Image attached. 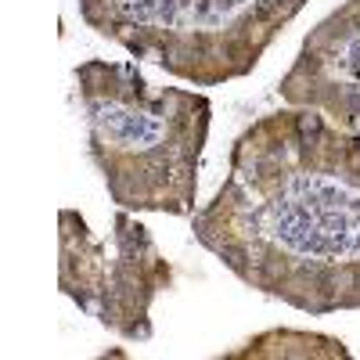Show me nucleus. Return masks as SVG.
<instances>
[{
  "instance_id": "f257e3e1",
  "label": "nucleus",
  "mask_w": 360,
  "mask_h": 360,
  "mask_svg": "<svg viewBox=\"0 0 360 360\" xmlns=\"http://www.w3.org/2000/svg\"><path fill=\"white\" fill-rule=\"evenodd\" d=\"M252 0H119L134 22L148 25H176V29H191V25H220L234 18L242 8H249Z\"/></svg>"
},
{
  "instance_id": "f03ea898",
  "label": "nucleus",
  "mask_w": 360,
  "mask_h": 360,
  "mask_svg": "<svg viewBox=\"0 0 360 360\" xmlns=\"http://www.w3.org/2000/svg\"><path fill=\"white\" fill-rule=\"evenodd\" d=\"M98 123L105 127V134L127 148H148L162 137V123L155 115H144V112H134L127 105H105Z\"/></svg>"
},
{
  "instance_id": "7ed1b4c3",
  "label": "nucleus",
  "mask_w": 360,
  "mask_h": 360,
  "mask_svg": "<svg viewBox=\"0 0 360 360\" xmlns=\"http://www.w3.org/2000/svg\"><path fill=\"white\" fill-rule=\"evenodd\" d=\"M353 62H356V65H360V44H356V47H353Z\"/></svg>"
}]
</instances>
